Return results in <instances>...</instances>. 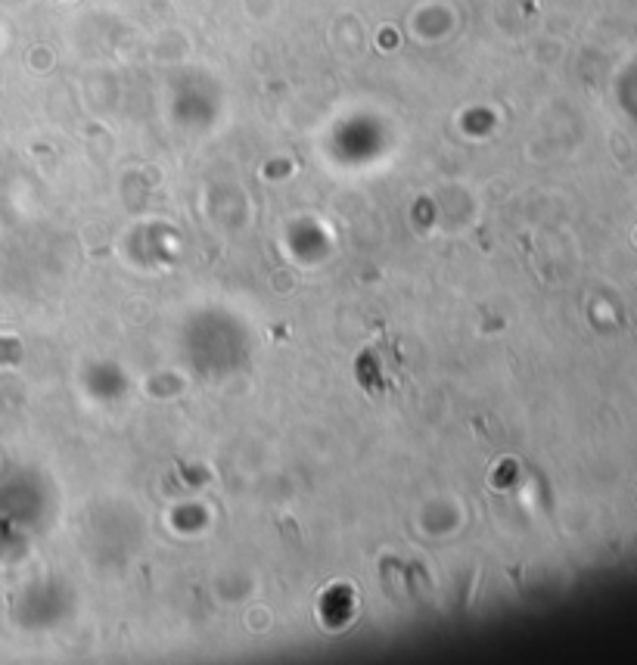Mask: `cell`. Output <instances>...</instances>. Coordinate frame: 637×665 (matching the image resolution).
Instances as JSON below:
<instances>
[{"mask_svg": "<svg viewBox=\"0 0 637 665\" xmlns=\"http://www.w3.org/2000/svg\"><path fill=\"white\" fill-rule=\"evenodd\" d=\"M16 355H19V345H16V342H0V361L16 358Z\"/></svg>", "mask_w": 637, "mask_h": 665, "instance_id": "obj_1", "label": "cell"}]
</instances>
